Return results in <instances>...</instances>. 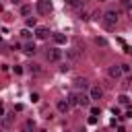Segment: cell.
<instances>
[{"label": "cell", "instance_id": "cell-13", "mask_svg": "<svg viewBox=\"0 0 132 132\" xmlns=\"http://www.w3.org/2000/svg\"><path fill=\"white\" fill-rule=\"evenodd\" d=\"M74 85H76V89H89V82H87L85 78H78V80H74Z\"/></svg>", "mask_w": 132, "mask_h": 132}, {"label": "cell", "instance_id": "cell-14", "mask_svg": "<svg viewBox=\"0 0 132 132\" xmlns=\"http://www.w3.org/2000/svg\"><path fill=\"white\" fill-rule=\"evenodd\" d=\"M25 52H27V54H35V43H31V41L25 43Z\"/></svg>", "mask_w": 132, "mask_h": 132}, {"label": "cell", "instance_id": "cell-7", "mask_svg": "<svg viewBox=\"0 0 132 132\" xmlns=\"http://www.w3.org/2000/svg\"><path fill=\"white\" fill-rule=\"evenodd\" d=\"M56 107H58V111H60V113H66V111L70 109V105H68V101H66V99H58V101H56Z\"/></svg>", "mask_w": 132, "mask_h": 132}, {"label": "cell", "instance_id": "cell-19", "mask_svg": "<svg viewBox=\"0 0 132 132\" xmlns=\"http://www.w3.org/2000/svg\"><path fill=\"white\" fill-rule=\"evenodd\" d=\"M23 37H25V39H29V37H31V33H29V29H25V31H23Z\"/></svg>", "mask_w": 132, "mask_h": 132}, {"label": "cell", "instance_id": "cell-20", "mask_svg": "<svg viewBox=\"0 0 132 132\" xmlns=\"http://www.w3.org/2000/svg\"><path fill=\"white\" fill-rule=\"evenodd\" d=\"M91 113L93 116H99V107H91Z\"/></svg>", "mask_w": 132, "mask_h": 132}, {"label": "cell", "instance_id": "cell-18", "mask_svg": "<svg viewBox=\"0 0 132 132\" xmlns=\"http://www.w3.org/2000/svg\"><path fill=\"white\" fill-rule=\"evenodd\" d=\"M27 27H35V19H27Z\"/></svg>", "mask_w": 132, "mask_h": 132}, {"label": "cell", "instance_id": "cell-17", "mask_svg": "<svg viewBox=\"0 0 132 132\" xmlns=\"http://www.w3.org/2000/svg\"><path fill=\"white\" fill-rule=\"evenodd\" d=\"M120 66H122V74L124 72H130V64H120Z\"/></svg>", "mask_w": 132, "mask_h": 132}, {"label": "cell", "instance_id": "cell-1", "mask_svg": "<svg viewBox=\"0 0 132 132\" xmlns=\"http://www.w3.org/2000/svg\"><path fill=\"white\" fill-rule=\"evenodd\" d=\"M101 23H103L105 29H113V27L118 25V12H116V10H105V12L101 14Z\"/></svg>", "mask_w": 132, "mask_h": 132}, {"label": "cell", "instance_id": "cell-10", "mask_svg": "<svg viewBox=\"0 0 132 132\" xmlns=\"http://www.w3.org/2000/svg\"><path fill=\"white\" fill-rule=\"evenodd\" d=\"M35 35H37V39H45V37H47V29H45V27H37Z\"/></svg>", "mask_w": 132, "mask_h": 132}, {"label": "cell", "instance_id": "cell-21", "mask_svg": "<svg viewBox=\"0 0 132 132\" xmlns=\"http://www.w3.org/2000/svg\"><path fill=\"white\" fill-rule=\"evenodd\" d=\"M2 116H4V105L0 103V118H2Z\"/></svg>", "mask_w": 132, "mask_h": 132}, {"label": "cell", "instance_id": "cell-12", "mask_svg": "<svg viewBox=\"0 0 132 132\" xmlns=\"http://www.w3.org/2000/svg\"><path fill=\"white\" fill-rule=\"evenodd\" d=\"M54 41L56 43H66V35L64 33H54Z\"/></svg>", "mask_w": 132, "mask_h": 132}, {"label": "cell", "instance_id": "cell-4", "mask_svg": "<svg viewBox=\"0 0 132 132\" xmlns=\"http://www.w3.org/2000/svg\"><path fill=\"white\" fill-rule=\"evenodd\" d=\"M64 56H66L68 62H78V58H80V50H78V47H68V50L64 52Z\"/></svg>", "mask_w": 132, "mask_h": 132}, {"label": "cell", "instance_id": "cell-8", "mask_svg": "<svg viewBox=\"0 0 132 132\" xmlns=\"http://www.w3.org/2000/svg\"><path fill=\"white\" fill-rule=\"evenodd\" d=\"M89 103H91L89 95H82V93H78V105H80V107H89Z\"/></svg>", "mask_w": 132, "mask_h": 132}, {"label": "cell", "instance_id": "cell-6", "mask_svg": "<svg viewBox=\"0 0 132 132\" xmlns=\"http://www.w3.org/2000/svg\"><path fill=\"white\" fill-rule=\"evenodd\" d=\"M62 56H64V52L58 50V47H52V50L47 52V60H50V62H60Z\"/></svg>", "mask_w": 132, "mask_h": 132}, {"label": "cell", "instance_id": "cell-5", "mask_svg": "<svg viewBox=\"0 0 132 132\" xmlns=\"http://www.w3.org/2000/svg\"><path fill=\"white\" fill-rule=\"evenodd\" d=\"M107 76L113 78V80H118V78L122 76V66H120V64H111V66L107 68Z\"/></svg>", "mask_w": 132, "mask_h": 132}, {"label": "cell", "instance_id": "cell-11", "mask_svg": "<svg viewBox=\"0 0 132 132\" xmlns=\"http://www.w3.org/2000/svg\"><path fill=\"white\" fill-rule=\"evenodd\" d=\"M31 10H33V6H29V4H23V6H21V14H23V16H29Z\"/></svg>", "mask_w": 132, "mask_h": 132}, {"label": "cell", "instance_id": "cell-2", "mask_svg": "<svg viewBox=\"0 0 132 132\" xmlns=\"http://www.w3.org/2000/svg\"><path fill=\"white\" fill-rule=\"evenodd\" d=\"M35 8H37L39 14H50V12H52V2H50V0H37Z\"/></svg>", "mask_w": 132, "mask_h": 132}, {"label": "cell", "instance_id": "cell-16", "mask_svg": "<svg viewBox=\"0 0 132 132\" xmlns=\"http://www.w3.org/2000/svg\"><path fill=\"white\" fill-rule=\"evenodd\" d=\"M120 103H122V105H128V103H130V97H126V95H120Z\"/></svg>", "mask_w": 132, "mask_h": 132}, {"label": "cell", "instance_id": "cell-15", "mask_svg": "<svg viewBox=\"0 0 132 132\" xmlns=\"http://www.w3.org/2000/svg\"><path fill=\"white\" fill-rule=\"evenodd\" d=\"M31 72H33V74H41V68H39V64H33V66H31Z\"/></svg>", "mask_w": 132, "mask_h": 132}, {"label": "cell", "instance_id": "cell-3", "mask_svg": "<svg viewBox=\"0 0 132 132\" xmlns=\"http://www.w3.org/2000/svg\"><path fill=\"white\" fill-rule=\"evenodd\" d=\"M101 97H103V89H101L99 85L89 87V99H91V101H99Z\"/></svg>", "mask_w": 132, "mask_h": 132}, {"label": "cell", "instance_id": "cell-22", "mask_svg": "<svg viewBox=\"0 0 132 132\" xmlns=\"http://www.w3.org/2000/svg\"><path fill=\"white\" fill-rule=\"evenodd\" d=\"M10 2H12V4H21V0H10Z\"/></svg>", "mask_w": 132, "mask_h": 132}, {"label": "cell", "instance_id": "cell-9", "mask_svg": "<svg viewBox=\"0 0 132 132\" xmlns=\"http://www.w3.org/2000/svg\"><path fill=\"white\" fill-rule=\"evenodd\" d=\"M66 101H68V105H78V93H74V91H72V93L68 95V99H66Z\"/></svg>", "mask_w": 132, "mask_h": 132}]
</instances>
